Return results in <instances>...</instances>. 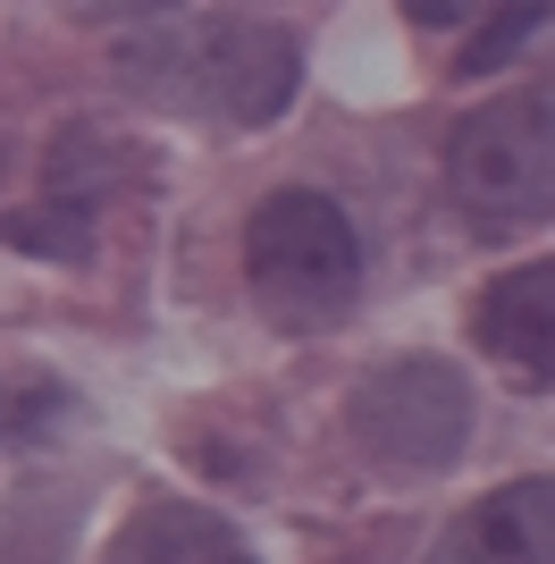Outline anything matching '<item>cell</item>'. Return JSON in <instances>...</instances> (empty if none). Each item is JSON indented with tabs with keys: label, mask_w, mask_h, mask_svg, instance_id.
Masks as SVG:
<instances>
[{
	"label": "cell",
	"mask_w": 555,
	"mask_h": 564,
	"mask_svg": "<svg viewBox=\"0 0 555 564\" xmlns=\"http://www.w3.org/2000/svg\"><path fill=\"white\" fill-rule=\"evenodd\" d=\"M0 430H9V397H0Z\"/></svg>",
	"instance_id": "obj_11"
},
{
	"label": "cell",
	"mask_w": 555,
	"mask_h": 564,
	"mask_svg": "<svg viewBox=\"0 0 555 564\" xmlns=\"http://www.w3.org/2000/svg\"><path fill=\"white\" fill-rule=\"evenodd\" d=\"M118 85L135 101H161L185 118H219V127H278L303 85V51L286 25L253 18H203L168 25V34H135L118 43Z\"/></svg>",
	"instance_id": "obj_1"
},
{
	"label": "cell",
	"mask_w": 555,
	"mask_h": 564,
	"mask_svg": "<svg viewBox=\"0 0 555 564\" xmlns=\"http://www.w3.org/2000/svg\"><path fill=\"white\" fill-rule=\"evenodd\" d=\"M85 18H161V9H177V0H76Z\"/></svg>",
	"instance_id": "obj_10"
},
{
	"label": "cell",
	"mask_w": 555,
	"mask_h": 564,
	"mask_svg": "<svg viewBox=\"0 0 555 564\" xmlns=\"http://www.w3.org/2000/svg\"><path fill=\"white\" fill-rule=\"evenodd\" d=\"M346 438L370 471L429 480V471L463 464V447H471V379L446 354H395L370 379H353Z\"/></svg>",
	"instance_id": "obj_4"
},
{
	"label": "cell",
	"mask_w": 555,
	"mask_h": 564,
	"mask_svg": "<svg viewBox=\"0 0 555 564\" xmlns=\"http://www.w3.org/2000/svg\"><path fill=\"white\" fill-rule=\"evenodd\" d=\"M429 564H555V471L505 480L446 522Z\"/></svg>",
	"instance_id": "obj_6"
},
{
	"label": "cell",
	"mask_w": 555,
	"mask_h": 564,
	"mask_svg": "<svg viewBox=\"0 0 555 564\" xmlns=\"http://www.w3.org/2000/svg\"><path fill=\"white\" fill-rule=\"evenodd\" d=\"M244 286L278 337H328L362 304V236L346 203L312 186H278L244 219Z\"/></svg>",
	"instance_id": "obj_2"
},
{
	"label": "cell",
	"mask_w": 555,
	"mask_h": 564,
	"mask_svg": "<svg viewBox=\"0 0 555 564\" xmlns=\"http://www.w3.org/2000/svg\"><path fill=\"white\" fill-rule=\"evenodd\" d=\"M446 194L480 228H538L555 219V101L505 94L455 118L446 135Z\"/></svg>",
	"instance_id": "obj_3"
},
{
	"label": "cell",
	"mask_w": 555,
	"mask_h": 564,
	"mask_svg": "<svg viewBox=\"0 0 555 564\" xmlns=\"http://www.w3.org/2000/svg\"><path fill=\"white\" fill-rule=\"evenodd\" d=\"M531 34H538V0H522L513 18H497V25H488V43H471V51H463V68H471V76H480V68H497V59H505V51H522Z\"/></svg>",
	"instance_id": "obj_8"
},
{
	"label": "cell",
	"mask_w": 555,
	"mask_h": 564,
	"mask_svg": "<svg viewBox=\"0 0 555 564\" xmlns=\"http://www.w3.org/2000/svg\"><path fill=\"white\" fill-rule=\"evenodd\" d=\"M471 337L522 388H555V253L497 270L480 286V304H471Z\"/></svg>",
	"instance_id": "obj_5"
},
{
	"label": "cell",
	"mask_w": 555,
	"mask_h": 564,
	"mask_svg": "<svg viewBox=\"0 0 555 564\" xmlns=\"http://www.w3.org/2000/svg\"><path fill=\"white\" fill-rule=\"evenodd\" d=\"M471 9H488V0H404V18H413V25H463Z\"/></svg>",
	"instance_id": "obj_9"
},
{
	"label": "cell",
	"mask_w": 555,
	"mask_h": 564,
	"mask_svg": "<svg viewBox=\"0 0 555 564\" xmlns=\"http://www.w3.org/2000/svg\"><path fill=\"white\" fill-rule=\"evenodd\" d=\"M101 564H253L244 531L210 506H185V497H152L118 522V540Z\"/></svg>",
	"instance_id": "obj_7"
}]
</instances>
